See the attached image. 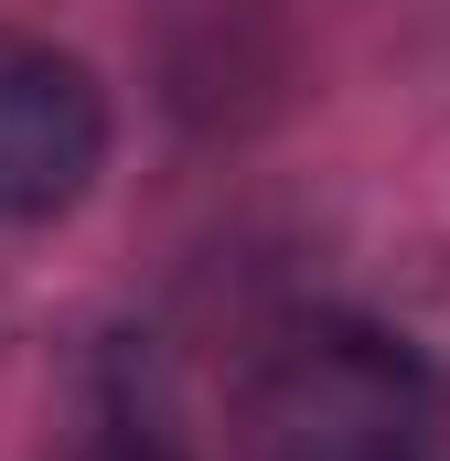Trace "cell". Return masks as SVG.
Wrapping results in <instances>:
<instances>
[{"label":"cell","mask_w":450,"mask_h":461,"mask_svg":"<svg viewBox=\"0 0 450 461\" xmlns=\"http://www.w3.org/2000/svg\"><path fill=\"white\" fill-rule=\"evenodd\" d=\"M279 461H440V429H375V440H322V451H279Z\"/></svg>","instance_id":"277c9868"},{"label":"cell","mask_w":450,"mask_h":461,"mask_svg":"<svg viewBox=\"0 0 450 461\" xmlns=\"http://www.w3.org/2000/svg\"><path fill=\"white\" fill-rule=\"evenodd\" d=\"M65 461H194V451H183L150 408H97V419H86V440H76Z\"/></svg>","instance_id":"3957f363"},{"label":"cell","mask_w":450,"mask_h":461,"mask_svg":"<svg viewBox=\"0 0 450 461\" xmlns=\"http://www.w3.org/2000/svg\"><path fill=\"white\" fill-rule=\"evenodd\" d=\"M440 419H450V386L429 375V354L375 333V322L279 333L268 365H257V397H247L257 461L322 451V440H375V429H440Z\"/></svg>","instance_id":"6da1fadb"},{"label":"cell","mask_w":450,"mask_h":461,"mask_svg":"<svg viewBox=\"0 0 450 461\" xmlns=\"http://www.w3.org/2000/svg\"><path fill=\"white\" fill-rule=\"evenodd\" d=\"M108 161V97L76 54L0 32V226L65 215Z\"/></svg>","instance_id":"7a4b0ae2"}]
</instances>
